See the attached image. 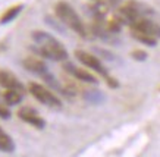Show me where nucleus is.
Masks as SVG:
<instances>
[{"mask_svg": "<svg viewBox=\"0 0 160 157\" xmlns=\"http://www.w3.org/2000/svg\"><path fill=\"white\" fill-rule=\"evenodd\" d=\"M15 150V142L8 134L0 128V151L3 153H12Z\"/></svg>", "mask_w": 160, "mask_h": 157, "instance_id": "obj_11", "label": "nucleus"}, {"mask_svg": "<svg viewBox=\"0 0 160 157\" xmlns=\"http://www.w3.org/2000/svg\"><path fill=\"white\" fill-rule=\"evenodd\" d=\"M147 54L144 53V52H140V50H135V52H132V57L137 60H144L146 59Z\"/></svg>", "mask_w": 160, "mask_h": 157, "instance_id": "obj_16", "label": "nucleus"}, {"mask_svg": "<svg viewBox=\"0 0 160 157\" xmlns=\"http://www.w3.org/2000/svg\"><path fill=\"white\" fill-rule=\"evenodd\" d=\"M28 91L31 93V96H32L35 100H38L40 103L44 104V106H47V107H52V109L62 107V103H60V100L58 98V96H56L49 87H46L43 84L29 82Z\"/></svg>", "mask_w": 160, "mask_h": 157, "instance_id": "obj_3", "label": "nucleus"}, {"mask_svg": "<svg viewBox=\"0 0 160 157\" xmlns=\"http://www.w3.org/2000/svg\"><path fill=\"white\" fill-rule=\"evenodd\" d=\"M22 65H24V68L27 69L28 72H31V74H34V75H38V76H41V78H43L47 72H50L43 60L37 59V57H34V56H29V57L24 59Z\"/></svg>", "mask_w": 160, "mask_h": 157, "instance_id": "obj_8", "label": "nucleus"}, {"mask_svg": "<svg viewBox=\"0 0 160 157\" xmlns=\"http://www.w3.org/2000/svg\"><path fill=\"white\" fill-rule=\"evenodd\" d=\"M22 10V5H15L9 9H6L3 12V15L0 16V24H8L10 21H13L16 16L19 15V12Z\"/></svg>", "mask_w": 160, "mask_h": 157, "instance_id": "obj_12", "label": "nucleus"}, {"mask_svg": "<svg viewBox=\"0 0 160 157\" xmlns=\"http://www.w3.org/2000/svg\"><path fill=\"white\" fill-rule=\"evenodd\" d=\"M75 56H77V59L79 60L84 66L92 69L94 72H97V74L102 75V76H106V78L109 76L107 69L104 68V65L100 62V59H98L96 54L88 53V52H85V50H77V52H75Z\"/></svg>", "mask_w": 160, "mask_h": 157, "instance_id": "obj_4", "label": "nucleus"}, {"mask_svg": "<svg viewBox=\"0 0 160 157\" xmlns=\"http://www.w3.org/2000/svg\"><path fill=\"white\" fill-rule=\"evenodd\" d=\"M18 118L21 120H24L25 123H28V125H31V126H34V128H38V129H43L46 126V120L40 116L38 112L34 110L32 107H28V106L21 107L18 110Z\"/></svg>", "mask_w": 160, "mask_h": 157, "instance_id": "obj_6", "label": "nucleus"}, {"mask_svg": "<svg viewBox=\"0 0 160 157\" xmlns=\"http://www.w3.org/2000/svg\"><path fill=\"white\" fill-rule=\"evenodd\" d=\"M54 12L56 16L59 18V21L62 22L65 27H68L69 30H72L73 32H77L81 37H88V31L85 24L82 22V19L79 18V15L77 13V10L73 9L72 6L66 3V2H59L58 5L54 6Z\"/></svg>", "mask_w": 160, "mask_h": 157, "instance_id": "obj_2", "label": "nucleus"}, {"mask_svg": "<svg viewBox=\"0 0 160 157\" xmlns=\"http://www.w3.org/2000/svg\"><path fill=\"white\" fill-rule=\"evenodd\" d=\"M84 97L85 100H88L90 103H102L103 100H104V96H103L98 90H87L85 93H84Z\"/></svg>", "mask_w": 160, "mask_h": 157, "instance_id": "obj_14", "label": "nucleus"}, {"mask_svg": "<svg viewBox=\"0 0 160 157\" xmlns=\"http://www.w3.org/2000/svg\"><path fill=\"white\" fill-rule=\"evenodd\" d=\"M24 97V90H6L3 93V100L8 106H15L21 103V100Z\"/></svg>", "mask_w": 160, "mask_h": 157, "instance_id": "obj_10", "label": "nucleus"}, {"mask_svg": "<svg viewBox=\"0 0 160 157\" xmlns=\"http://www.w3.org/2000/svg\"><path fill=\"white\" fill-rule=\"evenodd\" d=\"M0 118L2 119L10 118V112H9V109H8V104L3 100V96H0Z\"/></svg>", "mask_w": 160, "mask_h": 157, "instance_id": "obj_15", "label": "nucleus"}, {"mask_svg": "<svg viewBox=\"0 0 160 157\" xmlns=\"http://www.w3.org/2000/svg\"><path fill=\"white\" fill-rule=\"evenodd\" d=\"M104 2H106L107 5H118V3H119V0H104Z\"/></svg>", "mask_w": 160, "mask_h": 157, "instance_id": "obj_17", "label": "nucleus"}, {"mask_svg": "<svg viewBox=\"0 0 160 157\" xmlns=\"http://www.w3.org/2000/svg\"><path fill=\"white\" fill-rule=\"evenodd\" d=\"M63 69H65V72H68L69 75H72L75 79L78 81H81V82H87V84H97V79L92 74H90L88 71L82 68H78L75 66L73 63L71 62H65L63 63Z\"/></svg>", "mask_w": 160, "mask_h": 157, "instance_id": "obj_7", "label": "nucleus"}, {"mask_svg": "<svg viewBox=\"0 0 160 157\" xmlns=\"http://www.w3.org/2000/svg\"><path fill=\"white\" fill-rule=\"evenodd\" d=\"M131 30L138 31V32H144L147 35H151L154 38H160V25L154 21L148 19V18H141L137 19L134 24H131Z\"/></svg>", "mask_w": 160, "mask_h": 157, "instance_id": "obj_5", "label": "nucleus"}, {"mask_svg": "<svg viewBox=\"0 0 160 157\" xmlns=\"http://www.w3.org/2000/svg\"><path fill=\"white\" fill-rule=\"evenodd\" d=\"M0 87L6 90H24V85L21 84L18 76L6 69H0Z\"/></svg>", "mask_w": 160, "mask_h": 157, "instance_id": "obj_9", "label": "nucleus"}, {"mask_svg": "<svg viewBox=\"0 0 160 157\" xmlns=\"http://www.w3.org/2000/svg\"><path fill=\"white\" fill-rule=\"evenodd\" d=\"M131 35L137 40V41H140V43H142V44H146V46H150V47L157 44V38L151 37V35L144 34V32H138V31L131 30Z\"/></svg>", "mask_w": 160, "mask_h": 157, "instance_id": "obj_13", "label": "nucleus"}, {"mask_svg": "<svg viewBox=\"0 0 160 157\" xmlns=\"http://www.w3.org/2000/svg\"><path fill=\"white\" fill-rule=\"evenodd\" d=\"M31 38L35 43V52L40 56L54 60V62H65L68 59V52L65 49V46L52 34L37 30L31 32Z\"/></svg>", "mask_w": 160, "mask_h": 157, "instance_id": "obj_1", "label": "nucleus"}]
</instances>
